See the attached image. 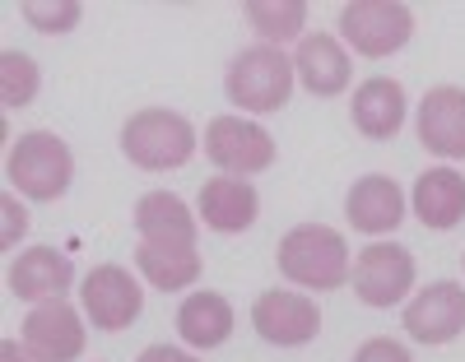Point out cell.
<instances>
[{
	"label": "cell",
	"instance_id": "ffe728a7",
	"mask_svg": "<svg viewBox=\"0 0 465 362\" xmlns=\"http://www.w3.org/2000/svg\"><path fill=\"white\" fill-rule=\"evenodd\" d=\"M177 330L191 348H219L232 335V307L223 293H191L177 311Z\"/></svg>",
	"mask_w": 465,
	"mask_h": 362
},
{
	"label": "cell",
	"instance_id": "484cf974",
	"mask_svg": "<svg viewBox=\"0 0 465 362\" xmlns=\"http://www.w3.org/2000/svg\"><path fill=\"white\" fill-rule=\"evenodd\" d=\"M135 362H196V357L182 353V348H168V344H153V348H144Z\"/></svg>",
	"mask_w": 465,
	"mask_h": 362
},
{
	"label": "cell",
	"instance_id": "277c9868",
	"mask_svg": "<svg viewBox=\"0 0 465 362\" xmlns=\"http://www.w3.org/2000/svg\"><path fill=\"white\" fill-rule=\"evenodd\" d=\"M5 172H10V181H15L24 195H33V200H56V195H65V186H70V177H74V158H70V149H65L61 135H52V131H28V135H19V144L10 149Z\"/></svg>",
	"mask_w": 465,
	"mask_h": 362
},
{
	"label": "cell",
	"instance_id": "5bb4252c",
	"mask_svg": "<svg viewBox=\"0 0 465 362\" xmlns=\"http://www.w3.org/2000/svg\"><path fill=\"white\" fill-rule=\"evenodd\" d=\"M293 74L312 98H335L349 89V56L331 33H307L293 56Z\"/></svg>",
	"mask_w": 465,
	"mask_h": 362
},
{
	"label": "cell",
	"instance_id": "d6986e66",
	"mask_svg": "<svg viewBox=\"0 0 465 362\" xmlns=\"http://www.w3.org/2000/svg\"><path fill=\"white\" fill-rule=\"evenodd\" d=\"M256 210L261 200L252 191V181H238V177H214L201 186V219L214 228V232H242L256 223Z\"/></svg>",
	"mask_w": 465,
	"mask_h": 362
},
{
	"label": "cell",
	"instance_id": "30bf717a",
	"mask_svg": "<svg viewBox=\"0 0 465 362\" xmlns=\"http://www.w3.org/2000/svg\"><path fill=\"white\" fill-rule=\"evenodd\" d=\"M405 330L414 344H451L465 330V289L451 279L429 284L405 307Z\"/></svg>",
	"mask_w": 465,
	"mask_h": 362
},
{
	"label": "cell",
	"instance_id": "6da1fadb",
	"mask_svg": "<svg viewBox=\"0 0 465 362\" xmlns=\"http://www.w3.org/2000/svg\"><path fill=\"white\" fill-rule=\"evenodd\" d=\"M280 274L293 279L298 289H312V293H331V289H344L349 284V247L335 228H322V223H302L293 232L280 237Z\"/></svg>",
	"mask_w": 465,
	"mask_h": 362
},
{
	"label": "cell",
	"instance_id": "3957f363",
	"mask_svg": "<svg viewBox=\"0 0 465 362\" xmlns=\"http://www.w3.org/2000/svg\"><path fill=\"white\" fill-rule=\"evenodd\" d=\"M122 149L135 168H149V172H163V168H182L191 153H196V131L191 121L177 116V112H163V107H144L126 121L122 131Z\"/></svg>",
	"mask_w": 465,
	"mask_h": 362
},
{
	"label": "cell",
	"instance_id": "7a4b0ae2",
	"mask_svg": "<svg viewBox=\"0 0 465 362\" xmlns=\"http://www.w3.org/2000/svg\"><path fill=\"white\" fill-rule=\"evenodd\" d=\"M223 84H228L232 107H242V112H280L289 103V93H293V61L280 47L256 43V47L232 56Z\"/></svg>",
	"mask_w": 465,
	"mask_h": 362
},
{
	"label": "cell",
	"instance_id": "4316f807",
	"mask_svg": "<svg viewBox=\"0 0 465 362\" xmlns=\"http://www.w3.org/2000/svg\"><path fill=\"white\" fill-rule=\"evenodd\" d=\"M5 219H10V228H5V247H15V237L28 228V214L15 210V200H10V195H5Z\"/></svg>",
	"mask_w": 465,
	"mask_h": 362
},
{
	"label": "cell",
	"instance_id": "52a82bcc",
	"mask_svg": "<svg viewBox=\"0 0 465 362\" xmlns=\"http://www.w3.org/2000/svg\"><path fill=\"white\" fill-rule=\"evenodd\" d=\"M354 293L368 307H396L410 289H414V256L396 241H372L354 260Z\"/></svg>",
	"mask_w": 465,
	"mask_h": 362
},
{
	"label": "cell",
	"instance_id": "9a60e30c",
	"mask_svg": "<svg viewBox=\"0 0 465 362\" xmlns=\"http://www.w3.org/2000/svg\"><path fill=\"white\" fill-rule=\"evenodd\" d=\"M135 228H140V241H149V247L196 251V219H191V210L168 191H153V195L140 200L135 205Z\"/></svg>",
	"mask_w": 465,
	"mask_h": 362
},
{
	"label": "cell",
	"instance_id": "ac0fdd59",
	"mask_svg": "<svg viewBox=\"0 0 465 362\" xmlns=\"http://www.w3.org/2000/svg\"><path fill=\"white\" fill-rule=\"evenodd\" d=\"M414 214L423 228H456L465 219V177L451 168H429L414 181Z\"/></svg>",
	"mask_w": 465,
	"mask_h": 362
},
{
	"label": "cell",
	"instance_id": "2e32d148",
	"mask_svg": "<svg viewBox=\"0 0 465 362\" xmlns=\"http://www.w3.org/2000/svg\"><path fill=\"white\" fill-rule=\"evenodd\" d=\"M344 214L359 232H391L405 219V195L391 177L372 172V177L354 181V191H349V200H344Z\"/></svg>",
	"mask_w": 465,
	"mask_h": 362
},
{
	"label": "cell",
	"instance_id": "9c48e42d",
	"mask_svg": "<svg viewBox=\"0 0 465 362\" xmlns=\"http://www.w3.org/2000/svg\"><path fill=\"white\" fill-rule=\"evenodd\" d=\"M140 307H144V293H140V284L122 265L89 269V279H84V311L94 320V330H112V335L126 330L131 320L140 316Z\"/></svg>",
	"mask_w": 465,
	"mask_h": 362
},
{
	"label": "cell",
	"instance_id": "7402d4cb",
	"mask_svg": "<svg viewBox=\"0 0 465 362\" xmlns=\"http://www.w3.org/2000/svg\"><path fill=\"white\" fill-rule=\"evenodd\" d=\"M302 19H307V5H302V0H284V5H265V0H252V5H247V24L265 37L270 47L298 37V33H302Z\"/></svg>",
	"mask_w": 465,
	"mask_h": 362
},
{
	"label": "cell",
	"instance_id": "7c38bea8",
	"mask_svg": "<svg viewBox=\"0 0 465 362\" xmlns=\"http://www.w3.org/2000/svg\"><path fill=\"white\" fill-rule=\"evenodd\" d=\"M419 140L442 158H465V89H429L419 103Z\"/></svg>",
	"mask_w": 465,
	"mask_h": 362
},
{
	"label": "cell",
	"instance_id": "8fae6325",
	"mask_svg": "<svg viewBox=\"0 0 465 362\" xmlns=\"http://www.w3.org/2000/svg\"><path fill=\"white\" fill-rule=\"evenodd\" d=\"M24 344L43 362H74L84 353V326H80V316H74V307L65 298H56V302H43V307L28 311Z\"/></svg>",
	"mask_w": 465,
	"mask_h": 362
},
{
	"label": "cell",
	"instance_id": "603a6c76",
	"mask_svg": "<svg viewBox=\"0 0 465 362\" xmlns=\"http://www.w3.org/2000/svg\"><path fill=\"white\" fill-rule=\"evenodd\" d=\"M37 93V65L19 52H5L0 56V98H5V107H24L33 103Z\"/></svg>",
	"mask_w": 465,
	"mask_h": 362
},
{
	"label": "cell",
	"instance_id": "ba28073f",
	"mask_svg": "<svg viewBox=\"0 0 465 362\" xmlns=\"http://www.w3.org/2000/svg\"><path fill=\"white\" fill-rule=\"evenodd\" d=\"M252 326L265 344H280V348H298L307 339H317L322 330V311L312 298L302 293H261L252 307Z\"/></svg>",
	"mask_w": 465,
	"mask_h": 362
},
{
	"label": "cell",
	"instance_id": "8992f818",
	"mask_svg": "<svg viewBox=\"0 0 465 362\" xmlns=\"http://www.w3.org/2000/svg\"><path fill=\"white\" fill-rule=\"evenodd\" d=\"M205 153H210V163H219L223 172L252 177V172H265L270 163H275V140H270L256 121L214 116L205 126Z\"/></svg>",
	"mask_w": 465,
	"mask_h": 362
},
{
	"label": "cell",
	"instance_id": "e0dca14e",
	"mask_svg": "<svg viewBox=\"0 0 465 362\" xmlns=\"http://www.w3.org/2000/svg\"><path fill=\"white\" fill-rule=\"evenodd\" d=\"M349 112H354V126L368 140H391L405 121V89L386 74H372L368 84L354 89V107Z\"/></svg>",
	"mask_w": 465,
	"mask_h": 362
},
{
	"label": "cell",
	"instance_id": "cb8c5ba5",
	"mask_svg": "<svg viewBox=\"0 0 465 362\" xmlns=\"http://www.w3.org/2000/svg\"><path fill=\"white\" fill-rule=\"evenodd\" d=\"M80 5L74 0H65V5H24V19L37 28V33H70L74 24H80Z\"/></svg>",
	"mask_w": 465,
	"mask_h": 362
},
{
	"label": "cell",
	"instance_id": "d4e9b609",
	"mask_svg": "<svg viewBox=\"0 0 465 362\" xmlns=\"http://www.w3.org/2000/svg\"><path fill=\"white\" fill-rule=\"evenodd\" d=\"M354 362H414L396 339H368L359 353H354Z\"/></svg>",
	"mask_w": 465,
	"mask_h": 362
},
{
	"label": "cell",
	"instance_id": "44dd1931",
	"mask_svg": "<svg viewBox=\"0 0 465 362\" xmlns=\"http://www.w3.org/2000/svg\"><path fill=\"white\" fill-rule=\"evenodd\" d=\"M135 265H140V274L149 279V284L163 289V293H182V289H191L201 279V256L196 251H177V247H149V241H140Z\"/></svg>",
	"mask_w": 465,
	"mask_h": 362
},
{
	"label": "cell",
	"instance_id": "4fadbf2b",
	"mask_svg": "<svg viewBox=\"0 0 465 362\" xmlns=\"http://www.w3.org/2000/svg\"><path fill=\"white\" fill-rule=\"evenodd\" d=\"M74 284V265L56 247H33L10 265V293L24 302H56Z\"/></svg>",
	"mask_w": 465,
	"mask_h": 362
},
{
	"label": "cell",
	"instance_id": "f1b7e54d",
	"mask_svg": "<svg viewBox=\"0 0 465 362\" xmlns=\"http://www.w3.org/2000/svg\"><path fill=\"white\" fill-rule=\"evenodd\" d=\"M460 260H465V256H460Z\"/></svg>",
	"mask_w": 465,
	"mask_h": 362
},
{
	"label": "cell",
	"instance_id": "83f0119b",
	"mask_svg": "<svg viewBox=\"0 0 465 362\" xmlns=\"http://www.w3.org/2000/svg\"><path fill=\"white\" fill-rule=\"evenodd\" d=\"M0 362H43V357H37V353H24L15 339H5V344H0Z\"/></svg>",
	"mask_w": 465,
	"mask_h": 362
},
{
	"label": "cell",
	"instance_id": "5b68a950",
	"mask_svg": "<svg viewBox=\"0 0 465 362\" xmlns=\"http://www.w3.org/2000/svg\"><path fill=\"white\" fill-rule=\"evenodd\" d=\"M340 33L359 56H391L410 43L414 33V10L401 0H354L340 10Z\"/></svg>",
	"mask_w": 465,
	"mask_h": 362
}]
</instances>
